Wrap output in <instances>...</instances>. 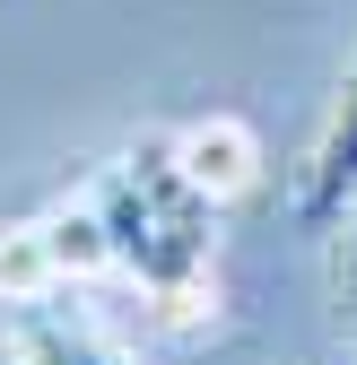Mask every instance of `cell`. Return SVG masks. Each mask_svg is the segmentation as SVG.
<instances>
[{
	"instance_id": "cell-1",
	"label": "cell",
	"mask_w": 357,
	"mask_h": 365,
	"mask_svg": "<svg viewBox=\"0 0 357 365\" xmlns=\"http://www.w3.org/2000/svg\"><path fill=\"white\" fill-rule=\"evenodd\" d=\"M87 200H96L105 235H114V269L149 296V313L166 331L218 322V269H209V252H218V200L183 174L174 140L122 148L96 182H87Z\"/></svg>"
},
{
	"instance_id": "cell-6",
	"label": "cell",
	"mask_w": 357,
	"mask_h": 365,
	"mask_svg": "<svg viewBox=\"0 0 357 365\" xmlns=\"http://www.w3.org/2000/svg\"><path fill=\"white\" fill-rule=\"evenodd\" d=\"M331 287H340V331L357 339V217H348V244H340V279Z\"/></svg>"
},
{
	"instance_id": "cell-4",
	"label": "cell",
	"mask_w": 357,
	"mask_h": 365,
	"mask_svg": "<svg viewBox=\"0 0 357 365\" xmlns=\"http://www.w3.org/2000/svg\"><path fill=\"white\" fill-rule=\"evenodd\" d=\"M348 192H357V70L340 78V105H331V130H323V148L305 157L296 217H305V226H331V217H348Z\"/></svg>"
},
{
	"instance_id": "cell-2",
	"label": "cell",
	"mask_w": 357,
	"mask_h": 365,
	"mask_svg": "<svg viewBox=\"0 0 357 365\" xmlns=\"http://www.w3.org/2000/svg\"><path fill=\"white\" fill-rule=\"evenodd\" d=\"M87 269H114V235H105L96 200H79V209H44V217L0 226V304H26V296L79 287Z\"/></svg>"
},
{
	"instance_id": "cell-5",
	"label": "cell",
	"mask_w": 357,
	"mask_h": 365,
	"mask_svg": "<svg viewBox=\"0 0 357 365\" xmlns=\"http://www.w3.org/2000/svg\"><path fill=\"white\" fill-rule=\"evenodd\" d=\"M174 157H183V174L201 182L218 209L261 182V140H253L244 122H227V113H209V122H192V130H174Z\"/></svg>"
},
{
	"instance_id": "cell-3",
	"label": "cell",
	"mask_w": 357,
	"mask_h": 365,
	"mask_svg": "<svg viewBox=\"0 0 357 365\" xmlns=\"http://www.w3.org/2000/svg\"><path fill=\"white\" fill-rule=\"evenodd\" d=\"M0 331H9V356H18V365H131L122 339L96 322V304H87L79 287L0 304Z\"/></svg>"
}]
</instances>
